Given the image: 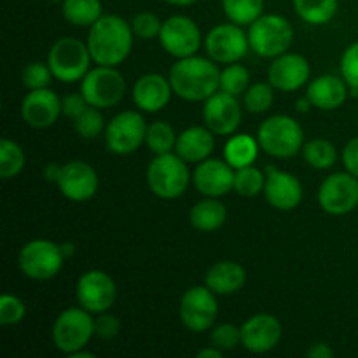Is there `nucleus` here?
Segmentation results:
<instances>
[{"label": "nucleus", "mask_w": 358, "mask_h": 358, "mask_svg": "<svg viewBox=\"0 0 358 358\" xmlns=\"http://www.w3.org/2000/svg\"><path fill=\"white\" fill-rule=\"evenodd\" d=\"M222 9L231 23L245 27L262 16L264 0H222Z\"/></svg>", "instance_id": "7c9ffc66"}, {"label": "nucleus", "mask_w": 358, "mask_h": 358, "mask_svg": "<svg viewBox=\"0 0 358 358\" xmlns=\"http://www.w3.org/2000/svg\"><path fill=\"white\" fill-rule=\"evenodd\" d=\"M264 194L269 205L276 210H294L303 199V184L296 175L278 170L275 166L266 168Z\"/></svg>", "instance_id": "a211bd4d"}, {"label": "nucleus", "mask_w": 358, "mask_h": 358, "mask_svg": "<svg viewBox=\"0 0 358 358\" xmlns=\"http://www.w3.org/2000/svg\"><path fill=\"white\" fill-rule=\"evenodd\" d=\"M168 3H171V6H180V7H185V6H192V3H196L198 0H166Z\"/></svg>", "instance_id": "864d4df0"}, {"label": "nucleus", "mask_w": 358, "mask_h": 358, "mask_svg": "<svg viewBox=\"0 0 358 358\" xmlns=\"http://www.w3.org/2000/svg\"><path fill=\"white\" fill-rule=\"evenodd\" d=\"M338 0H294L297 16L310 24H325L336 16Z\"/></svg>", "instance_id": "c756f323"}, {"label": "nucleus", "mask_w": 358, "mask_h": 358, "mask_svg": "<svg viewBox=\"0 0 358 358\" xmlns=\"http://www.w3.org/2000/svg\"><path fill=\"white\" fill-rule=\"evenodd\" d=\"M308 98L313 107L320 110H336L341 107L348 96V84L343 77L325 73L311 80L308 86Z\"/></svg>", "instance_id": "b1692460"}, {"label": "nucleus", "mask_w": 358, "mask_h": 358, "mask_svg": "<svg viewBox=\"0 0 358 358\" xmlns=\"http://www.w3.org/2000/svg\"><path fill=\"white\" fill-rule=\"evenodd\" d=\"M248 42L255 55L262 58H276L292 45L294 28L287 17L278 14H262L250 24Z\"/></svg>", "instance_id": "39448f33"}, {"label": "nucleus", "mask_w": 358, "mask_h": 358, "mask_svg": "<svg viewBox=\"0 0 358 358\" xmlns=\"http://www.w3.org/2000/svg\"><path fill=\"white\" fill-rule=\"evenodd\" d=\"M24 168V152L14 140L2 138L0 142V177L3 180L17 177Z\"/></svg>", "instance_id": "473e14b6"}, {"label": "nucleus", "mask_w": 358, "mask_h": 358, "mask_svg": "<svg viewBox=\"0 0 358 358\" xmlns=\"http://www.w3.org/2000/svg\"><path fill=\"white\" fill-rule=\"evenodd\" d=\"M62 10L63 17L76 27H91L103 16L100 0H63Z\"/></svg>", "instance_id": "c85d7f7f"}, {"label": "nucleus", "mask_w": 358, "mask_h": 358, "mask_svg": "<svg viewBox=\"0 0 358 358\" xmlns=\"http://www.w3.org/2000/svg\"><path fill=\"white\" fill-rule=\"evenodd\" d=\"M282 339V324L269 313H259L241 325V345L252 353H268Z\"/></svg>", "instance_id": "6ab92c4d"}, {"label": "nucleus", "mask_w": 358, "mask_h": 358, "mask_svg": "<svg viewBox=\"0 0 358 358\" xmlns=\"http://www.w3.org/2000/svg\"><path fill=\"white\" fill-rule=\"evenodd\" d=\"M80 93L91 107H114L124 98L126 80L115 66L98 65L80 80Z\"/></svg>", "instance_id": "1a4fd4ad"}, {"label": "nucleus", "mask_w": 358, "mask_h": 358, "mask_svg": "<svg viewBox=\"0 0 358 358\" xmlns=\"http://www.w3.org/2000/svg\"><path fill=\"white\" fill-rule=\"evenodd\" d=\"M27 313V306L20 297L13 294H3L0 297V324L2 325H16L20 324Z\"/></svg>", "instance_id": "ea45409f"}, {"label": "nucleus", "mask_w": 358, "mask_h": 358, "mask_svg": "<svg viewBox=\"0 0 358 358\" xmlns=\"http://www.w3.org/2000/svg\"><path fill=\"white\" fill-rule=\"evenodd\" d=\"M187 161L182 159L177 152L159 154L150 161L147 168V185L161 199H177L187 189L191 173Z\"/></svg>", "instance_id": "7ed1b4c3"}, {"label": "nucleus", "mask_w": 358, "mask_h": 358, "mask_svg": "<svg viewBox=\"0 0 358 358\" xmlns=\"http://www.w3.org/2000/svg\"><path fill=\"white\" fill-rule=\"evenodd\" d=\"M212 346L219 348L220 352L234 350L241 343V327L234 324H220L212 332Z\"/></svg>", "instance_id": "a19ab883"}, {"label": "nucleus", "mask_w": 358, "mask_h": 358, "mask_svg": "<svg viewBox=\"0 0 358 358\" xmlns=\"http://www.w3.org/2000/svg\"><path fill=\"white\" fill-rule=\"evenodd\" d=\"M145 143L156 156L171 152L175 149V143H177V133L168 122L156 121L147 128Z\"/></svg>", "instance_id": "72a5a7b5"}, {"label": "nucleus", "mask_w": 358, "mask_h": 358, "mask_svg": "<svg viewBox=\"0 0 358 358\" xmlns=\"http://www.w3.org/2000/svg\"><path fill=\"white\" fill-rule=\"evenodd\" d=\"M87 107H90V103H87L86 98L83 96V93L66 94V96L62 100V114L70 119L79 117Z\"/></svg>", "instance_id": "a18cd8bd"}, {"label": "nucleus", "mask_w": 358, "mask_h": 358, "mask_svg": "<svg viewBox=\"0 0 358 358\" xmlns=\"http://www.w3.org/2000/svg\"><path fill=\"white\" fill-rule=\"evenodd\" d=\"M62 114V100L49 87L31 90L21 103V117L28 126L44 129L55 124Z\"/></svg>", "instance_id": "412c9836"}, {"label": "nucleus", "mask_w": 358, "mask_h": 358, "mask_svg": "<svg viewBox=\"0 0 358 358\" xmlns=\"http://www.w3.org/2000/svg\"><path fill=\"white\" fill-rule=\"evenodd\" d=\"M173 93L187 101H205L220 90V70L212 58H178L170 70Z\"/></svg>", "instance_id": "f03ea898"}, {"label": "nucleus", "mask_w": 358, "mask_h": 358, "mask_svg": "<svg viewBox=\"0 0 358 358\" xmlns=\"http://www.w3.org/2000/svg\"><path fill=\"white\" fill-rule=\"evenodd\" d=\"M133 37L131 24L117 14H105L90 27L86 44L96 65L117 66L131 52Z\"/></svg>", "instance_id": "f257e3e1"}, {"label": "nucleus", "mask_w": 358, "mask_h": 358, "mask_svg": "<svg viewBox=\"0 0 358 358\" xmlns=\"http://www.w3.org/2000/svg\"><path fill=\"white\" fill-rule=\"evenodd\" d=\"M161 27H163V21H159V17L154 13H140L131 21V30L135 37L143 38V41L159 37Z\"/></svg>", "instance_id": "79ce46f5"}, {"label": "nucleus", "mask_w": 358, "mask_h": 358, "mask_svg": "<svg viewBox=\"0 0 358 358\" xmlns=\"http://www.w3.org/2000/svg\"><path fill=\"white\" fill-rule=\"evenodd\" d=\"M341 76L350 87L358 90V42L343 52Z\"/></svg>", "instance_id": "37998d69"}, {"label": "nucleus", "mask_w": 358, "mask_h": 358, "mask_svg": "<svg viewBox=\"0 0 358 358\" xmlns=\"http://www.w3.org/2000/svg\"><path fill=\"white\" fill-rule=\"evenodd\" d=\"M259 147L261 145H259L257 140L252 138L250 135H233L227 140L226 149H224V159L234 170L250 166L257 159Z\"/></svg>", "instance_id": "cd10ccee"}, {"label": "nucleus", "mask_w": 358, "mask_h": 358, "mask_svg": "<svg viewBox=\"0 0 358 358\" xmlns=\"http://www.w3.org/2000/svg\"><path fill=\"white\" fill-rule=\"evenodd\" d=\"M87 310L69 308L62 311L52 325V343L65 355L86 348L94 336V318Z\"/></svg>", "instance_id": "6e6552de"}, {"label": "nucleus", "mask_w": 358, "mask_h": 358, "mask_svg": "<svg viewBox=\"0 0 358 358\" xmlns=\"http://www.w3.org/2000/svg\"><path fill=\"white\" fill-rule=\"evenodd\" d=\"M257 142L269 156L289 159L304 147V133L290 115H273L259 126Z\"/></svg>", "instance_id": "20e7f679"}, {"label": "nucleus", "mask_w": 358, "mask_h": 358, "mask_svg": "<svg viewBox=\"0 0 358 358\" xmlns=\"http://www.w3.org/2000/svg\"><path fill=\"white\" fill-rule=\"evenodd\" d=\"M227 219V210L217 198H206L196 203L189 213V222L201 233H213L220 229Z\"/></svg>", "instance_id": "bb28decb"}, {"label": "nucleus", "mask_w": 358, "mask_h": 358, "mask_svg": "<svg viewBox=\"0 0 358 358\" xmlns=\"http://www.w3.org/2000/svg\"><path fill=\"white\" fill-rule=\"evenodd\" d=\"M180 320L189 331L205 332L215 324L219 315L215 292L208 287H191L180 299Z\"/></svg>", "instance_id": "ddd939ff"}, {"label": "nucleus", "mask_w": 358, "mask_h": 358, "mask_svg": "<svg viewBox=\"0 0 358 358\" xmlns=\"http://www.w3.org/2000/svg\"><path fill=\"white\" fill-rule=\"evenodd\" d=\"M65 259L62 245L51 240H34L21 248L17 264L24 276L35 282H45L62 271Z\"/></svg>", "instance_id": "0eeeda50"}, {"label": "nucleus", "mask_w": 358, "mask_h": 358, "mask_svg": "<svg viewBox=\"0 0 358 358\" xmlns=\"http://www.w3.org/2000/svg\"><path fill=\"white\" fill-rule=\"evenodd\" d=\"M264 173H262L259 168H255L254 164L240 168V170H236V173H234V191L240 196H245V198L257 196L259 192L264 191Z\"/></svg>", "instance_id": "f704fd0d"}, {"label": "nucleus", "mask_w": 358, "mask_h": 358, "mask_svg": "<svg viewBox=\"0 0 358 358\" xmlns=\"http://www.w3.org/2000/svg\"><path fill=\"white\" fill-rule=\"evenodd\" d=\"M73 126H76L77 135L83 138H96L103 131V115L100 114V108L90 105L79 117L73 119Z\"/></svg>", "instance_id": "4c0bfd02"}, {"label": "nucleus", "mask_w": 358, "mask_h": 358, "mask_svg": "<svg viewBox=\"0 0 358 358\" xmlns=\"http://www.w3.org/2000/svg\"><path fill=\"white\" fill-rule=\"evenodd\" d=\"M311 101H310V98L308 96H304V98H301V100H297V110L299 112H308L310 110V107H311Z\"/></svg>", "instance_id": "3c124183"}, {"label": "nucleus", "mask_w": 358, "mask_h": 358, "mask_svg": "<svg viewBox=\"0 0 358 358\" xmlns=\"http://www.w3.org/2000/svg\"><path fill=\"white\" fill-rule=\"evenodd\" d=\"M121 331V322L114 317V315L105 313L98 315V318H94V334L101 339H114L115 336Z\"/></svg>", "instance_id": "c03bdc74"}, {"label": "nucleus", "mask_w": 358, "mask_h": 358, "mask_svg": "<svg viewBox=\"0 0 358 358\" xmlns=\"http://www.w3.org/2000/svg\"><path fill=\"white\" fill-rule=\"evenodd\" d=\"M234 168L227 161L205 159L192 173L194 187L206 198H220L234 189Z\"/></svg>", "instance_id": "aec40b11"}, {"label": "nucleus", "mask_w": 358, "mask_h": 358, "mask_svg": "<svg viewBox=\"0 0 358 358\" xmlns=\"http://www.w3.org/2000/svg\"><path fill=\"white\" fill-rule=\"evenodd\" d=\"M56 184L70 201H87L98 191V175L86 161H70L62 166Z\"/></svg>", "instance_id": "f3484780"}, {"label": "nucleus", "mask_w": 358, "mask_h": 358, "mask_svg": "<svg viewBox=\"0 0 358 358\" xmlns=\"http://www.w3.org/2000/svg\"><path fill=\"white\" fill-rule=\"evenodd\" d=\"M159 42L168 55L175 58H187L196 55L201 45V31L191 17L171 16L163 21Z\"/></svg>", "instance_id": "2eb2a0df"}, {"label": "nucleus", "mask_w": 358, "mask_h": 358, "mask_svg": "<svg viewBox=\"0 0 358 358\" xmlns=\"http://www.w3.org/2000/svg\"><path fill=\"white\" fill-rule=\"evenodd\" d=\"M318 203L331 215H346L358 206V178L350 171L332 173L318 189Z\"/></svg>", "instance_id": "9b49d317"}, {"label": "nucleus", "mask_w": 358, "mask_h": 358, "mask_svg": "<svg viewBox=\"0 0 358 358\" xmlns=\"http://www.w3.org/2000/svg\"><path fill=\"white\" fill-rule=\"evenodd\" d=\"M303 154L308 164L317 168V170H329V168L334 166L336 159H338L334 143L324 138H315L304 143Z\"/></svg>", "instance_id": "2f4dec72"}, {"label": "nucleus", "mask_w": 358, "mask_h": 358, "mask_svg": "<svg viewBox=\"0 0 358 358\" xmlns=\"http://www.w3.org/2000/svg\"><path fill=\"white\" fill-rule=\"evenodd\" d=\"M269 84L280 91H297L310 79V63L296 52H283L276 56L269 66Z\"/></svg>", "instance_id": "4be33fe9"}, {"label": "nucleus", "mask_w": 358, "mask_h": 358, "mask_svg": "<svg viewBox=\"0 0 358 358\" xmlns=\"http://www.w3.org/2000/svg\"><path fill=\"white\" fill-rule=\"evenodd\" d=\"M91 59L87 44L76 37H62L49 49L48 65L55 79L62 83H77L90 72Z\"/></svg>", "instance_id": "423d86ee"}, {"label": "nucleus", "mask_w": 358, "mask_h": 358, "mask_svg": "<svg viewBox=\"0 0 358 358\" xmlns=\"http://www.w3.org/2000/svg\"><path fill=\"white\" fill-rule=\"evenodd\" d=\"M52 77L55 76H52V72H51V69H49L48 63H42V62L28 63V65L23 69V72H21V80H23V86L30 91L48 87Z\"/></svg>", "instance_id": "58836bf2"}, {"label": "nucleus", "mask_w": 358, "mask_h": 358, "mask_svg": "<svg viewBox=\"0 0 358 358\" xmlns=\"http://www.w3.org/2000/svg\"><path fill=\"white\" fill-rule=\"evenodd\" d=\"M52 3H63V0H51Z\"/></svg>", "instance_id": "6e6d98bb"}, {"label": "nucleus", "mask_w": 358, "mask_h": 358, "mask_svg": "<svg viewBox=\"0 0 358 358\" xmlns=\"http://www.w3.org/2000/svg\"><path fill=\"white\" fill-rule=\"evenodd\" d=\"M247 282V273L238 262L220 261L208 269L205 283L212 292L219 296H229L238 292Z\"/></svg>", "instance_id": "a878e982"}, {"label": "nucleus", "mask_w": 358, "mask_h": 358, "mask_svg": "<svg viewBox=\"0 0 358 358\" xmlns=\"http://www.w3.org/2000/svg\"><path fill=\"white\" fill-rule=\"evenodd\" d=\"M275 100V93H273L271 84L266 83H257L248 86V90L245 91V107L252 114H262V112L269 110Z\"/></svg>", "instance_id": "e433bc0d"}, {"label": "nucleus", "mask_w": 358, "mask_h": 358, "mask_svg": "<svg viewBox=\"0 0 358 358\" xmlns=\"http://www.w3.org/2000/svg\"><path fill=\"white\" fill-rule=\"evenodd\" d=\"M308 357L311 358H332L334 357V350L327 345V343H313L306 352Z\"/></svg>", "instance_id": "de8ad7c7"}, {"label": "nucleus", "mask_w": 358, "mask_h": 358, "mask_svg": "<svg viewBox=\"0 0 358 358\" xmlns=\"http://www.w3.org/2000/svg\"><path fill=\"white\" fill-rule=\"evenodd\" d=\"M42 173H44L45 180L58 182L59 173H62V166H59V164H56V163H48L44 166V170H42Z\"/></svg>", "instance_id": "09e8293b"}, {"label": "nucleus", "mask_w": 358, "mask_h": 358, "mask_svg": "<svg viewBox=\"0 0 358 358\" xmlns=\"http://www.w3.org/2000/svg\"><path fill=\"white\" fill-rule=\"evenodd\" d=\"M343 163H345L346 171L358 178V136L346 143L345 150H343Z\"/></svg>", "instance_id": "49530a36"}, {"label": "nucleus", "mask_w": 358, "mask_h": 358, "mask_svg": "<svg viewBox=\"0 0 358 358\" xmlns=\"http://www.w3.org/2000/svg\"><path fill=\"white\" fill-rule=\"evenodd\" d=\"M147 122L140 112L124 110L115 115L105 128V143L110 152L128 156L140 149L147 136Z\"/></svg>", "instance_id": "9d476101"}, {"label": "nucleus", "mask_w": 358, "mask_h": 358, "mask_svg": "<svg viewBox=\"0 0 358 358\" xmlns=\"http://www.w3.org/2000/svg\"><path fill=\"white\" fill-rule=\"evenodd\" d=\"M224 352H220L219 348H215V346H210V348H205L201 350V352L198 353L199 358H220L222 357Z\"/></svg>", "instance_id": "8fccbe9b"}, {"label": "nucleus", "mask_w": 358, "mask_h": 358, "mask_svg": "<svg viewBox=\"0 0 358 358\" xmlns=\"http://www.w3.org/2000/svg\"><path fill=\"white\" fill-rule=\"evenodd\" d=\"M215 133L203 126H191L177 136L175 152L187 163H201L208 159L215 147Z\"/></svg>", "instance_id": "393cba45"}, {"label": "nucleus", "mask_w": 358, "mask_h": 358, "mask_svg": "<svg viewBox=\"0 0 358 358\" xmlns=\"http://www.w3.org/2000/svg\"><path fill=\"white\" fill-rule=\"evenodd\" d=\"M62 250H63V254H65V257H69V255H73V245L72 243H63Z\"/></svg>", "instance_id": "5fc2aeb1"}, {"label": "nucleus", "mask_w": 358, "mask_h": 358, "mask_svg": "<svg viewBox=\"0 0 358 358\" xmlns=\"http://www.w3.org/2000/svg\"><path fill=\"white\" fill-rule=\"evenodd\" d=\"M205 49L215 63H238L250 49L248 35L236 23L217 24L206 34Z\"/></svg>", "instance_id": "f8f14e48"}, {"label": "nucleus", "mask_w": 358, "mask_h": 358, "mask_svg": "<svg viewBox=\"0 0 358 358\" xmlns=\"http://www.w3.org/2000/svg\"><path fill=\"white\" fill-rule=\"evenodd\" d=\"M70 358H94V353H91V352H86V350H77V352H73V353H70L69 355Z\"/></svg>", "instance_id": "603ef678"}, {"label": "nucleus", "mask_w": 358, "mask_h": 358, "mask_svg": "<svg viewBox=\"0 0 358 358\" xmlns=\"http://www.w3.org/2000/svg\"><path fill=\"white\" fill-rule=\"evenodd\" d=\"M76 296L84 310L100 315L114 306L117 289L112 276H108L105 271L91 269L84 273L77 282Z\"/></svg>", "instance_id": "4468645a"}, {"label": "nucleus", "mask_w": 358, "mask_h": 358, "mask_svg": "<svg viewBox=\"0 0 358 358\" xmlns=\"http://www.w3.org/2000/svg\"><path fill=\"white\" fill-rule=\"evenodd\" d=\"M171 93L173 87L170 79L161 73H145L133 86V101L140 110L154 114L163 110L170 103Z\"/></svg>", "instance_id": "5701e85b"}, {"label": "nucleus", "mask_w": 358, "mask_h": 358, "mask_svg": "<svg viewBox=\"0 0 358 358\" xmlns=\"http://www.w3.org/2000/svg\"><path fill=\"white\" fill-rule=\"evenodd\" d=\"M248 84H250V73L243 65L229 63L226 69L220 70V90L226 93L240 96L248 90Z\"/></svg>", "instance_id": "c9c22d12"}, {"label": "nucleus", "mask_w": 358, "mask_h": 358, "mask_svg": "<svg viewBox=\"0 0 358 358\" xmlns=\"http://www.w3.org/2000/svg\"><path fill=\"white\" fill-rule=\"evenodd\" d=\"M203 121L215 135H233L241 122V107L236 96L222 90L212 94L208 100H205Z\"/></svg>", "instance_id": "dca6fc26"}]
</instances>
